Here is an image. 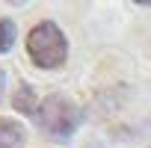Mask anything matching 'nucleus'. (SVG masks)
Wrapping results in <instances>:
<instances>
[{
    "mask_svg": "<svg viewBox=\"0 0 151 148\" xmlns=\"http://www.w3.org/2000/svg\"><path fill=\"white\" fill-rule=\"evenodd\" d=\"M80 121H83L80 107L74 104L71 98L59 95V92L42 98V104L36 110V124L50 139H68V136H74V130L80 127Z\"/></svg>",
    "mask_w": 151,
    "mask_h": 148,
    "instance_id": "nucleus-1",
    "label": "nucleus"
},
{
    "mask_svg": "<svg viewBox=\"0 0 151 148\" xmlns=\"http://www.w3.org/2000/svg\"><path fill=\"white\" fill-rule=\"evenodd\" d=\"M27 53L39 68H59L68 59V39L53 21H39L27 36Z\"/></svg>",
    "mask_w": 151,
    "mask_h": 148,
    "instance_id": "nucleus-2",
    "label": "nucleus"
},
{
    "mask_svg": "<svg viewBox=\"0 0 151 148\" xmlns=\"http://www.w3.org/2000/svg\"><path fill=\"white\" fill-rule=\"evenodd\" d=\"M27 130L15 119H0V148H24Z\"/></svg>",
    "mask_w": 151,
    "mask_h": 148,
    "instance_id": "nucleus-3",
    "label": "nucleus"
},
{
    "mask_svg": "<svg viewBox=\"0 0 151 148\" xmlns=\"http://www.w3.org/2000/svg\"><path fill=\"white\" fill-rule=\"evenodd\" d=\"M12 104H15V110H18V113H24V116H36V110H39L36 89H33L30 83H21V86H18V92H15V98H12Z\"/></svg>",
    "mask_w": 151,
    "mask_h": 148,
    "instance_id": "nucleus-4",
    "label": "nucleus"
},
{
    "mask_svg": "<svg viewBox=\"0 0 151 148\" xmlns=\"http://www.w3.org/2000/svg\"><path fill=\"white\" fill-rule=\"evenodd\" d=\"M18 39V27L12 18H0V53H6Z\"/></svg>",
    "mask_w": 151,
    "mask_h": 148,
    "instance_id": "nucleus-5",
    "label": "nucleus"
},
{
    "mask_svg": "<svg viewBox=\"0 0 151 148\" xmlns=\"http://www.w3.org/2000/svg\"><path fill=\"white\" fill-rule=\"evenodd\" d=\"M3 92H6V74H3V68H0V101H3Z\"/></svg>",
    "mask_w": 151,
    "mask_h": 148,
    "instance_id": "nucleus-6",
    "label": "nucleus"
}]
</instances>
